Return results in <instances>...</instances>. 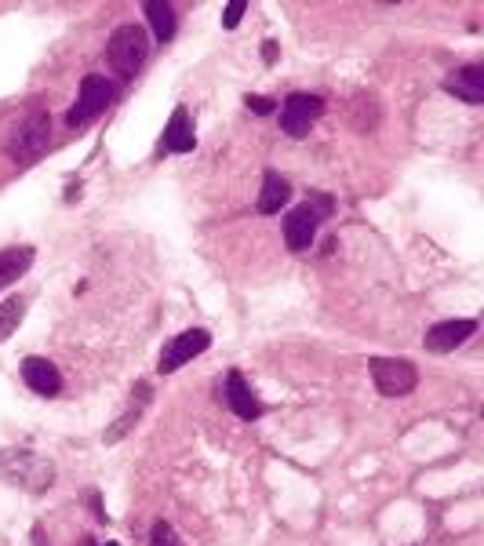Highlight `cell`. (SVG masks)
<instances>
[{
	"instance_id": "cell-1",
	"label": "cell",
	"mask_w": 484,
	"mask_h": 546,
	"mask_svg": "<svg viewBox=\"0 0 484 546\" xmlns=\"http://www.w3.org/2000/svg\"><path fill=\"white\" fill-rule=\"evenodd\" d=\"M0 481L22 488V492H48L55 481V466L30 448H4L0 452Z\"/></svg>"
},
{
	"instance_id": "cell-2",
	"label": "cell",
	"mask_w": 484,
	"mask_h": 546,
	"mask_svg": "<svg viewBox=\"0 0 484 546\" xmlns=\"http://www.w3.org/2000/svg\"><path fill=\"white\" fill-rule=\"evenodd\" d=\"M146 55H150V37H146L139 22H128L121 30H113L110 44H106V62L124 81H132L135 73L146 66Z\"/></svg>"
},
{
	"instance_id": "cell-3",
	"label": "cell",
	"mask_w": 484,
	"mask_h": 546,
	"mask_svg": "<svg viewBox=\"0 0 484 546\" xmlns=\"http://www.w3.org/2000/svg\"><path fill=\"white\" fill-rule=\"evenodd\" d=\"M332 215V197L328 193H313L310 201L295 204L292 212L284 215V241L292 252H306L317 237V226Z\"/></svg>"
},
{
	"instance_id": "cell-4",
	"label": "cell",
	"mask_w": 484,
	"mask_h": 546,
	"mask_svg": "<svg viewBox=\"0 0 484 546\" xmlns=\"http://www.w3.org/2000/svg\"><path fill=\"white\" fill-rule=\"evenodd\" d=\"M48 139H51V117L48 113H30V117L11 132L8 157L19 164V168H26V164L41 161L44 150H48Z\"/></svg>"
},
{
	"instance_id": "cell-5",
	"label": "cell",
	"mask_w": 484,
	"mask_h": 546,
	"mask_svg": "<svg viewBox=\"0 0 484 546\" xmlns=\"http://www.w3.org/2000/svg\"><path fill=\"white\" fill-rule=\"evenodd\" d=\"M368 372H372L375 386H379V394L383 397L412 394L415 383H419L415 364L404 361V357H372V361H368Z\"/></svg>"
},
{
	"instance_id": "cell-6",
	"label": "cell",
	"mask_w": 484,
	"mask_h": 546,
	"mask_svg": "<svg viewBox=\"0 0 484 546\" xmlns=\"http://www.w3.org/2000/svg\"><path fill=\"white\" fill-rule=\"evenodd\" d=\"M324 113V99L321 95H310V91H292L281 106V132L288 139H303L310 135V128L321 121Z\"/></svg>"
},
{
	"instance_id": "cell-7",
	"label": "cell",
	"mask_w": 484,
	"mask_h": 546,
	"mask_svg": "<svg viewBox=\"0 0 484 546\" xmlns=\"http://www.w3.org/2000/svg\"><path fill=\"white\" fill-rule=\"evenodd\" d=\"M110 99H113L110 81H106L102 73H88V77L81 81V91H77L73 110L66 113V124H70V128H84V124H91L102 110H106V106H110Z\"/></svg>"
},
{
	"instance_id": "cell-8",
	"label": "cell",
	"mask_w": 484,
	"mask_h": 546,
	"mask_svg": "<svg viewBox=\"0 0 484 546\" xmlns=\"http://www.w3.org/2000/svg\"><path fill=\"white\" fill-rule=\"evenodd\" d=\"M208 346H212V332H204V328H190V332L175 335L172 343H164L161 364H157V368H161L164 375L179 372L182 364H190L193 357H201Z\"/></svg>"
},
{
	"instance_id": "cell-9",
	"label": "cell",
	"mask_w": 484,
	"mask_h": 546,
	"mask_svg": "<svg viewBox=\"0 0 484 546\" xmlns=\"http://www.w3.org/2000/svg\"><path fill=\"white\" fill-rule=\"evenodd\" d=\"M474 332H477V321H470V317H463V321H441L426 332V350H430V354H452V350H459Z\"/></svg>"
},
{
	"instance_id": "cell-10",
	"label": "cell",
	"mask_w": 484,
	"mask_h": 546,
	"mask_svg": "<svg viewBox=\"0 0 484 546\" xmlns=\"http://www.w3.org/2000/svg\"><path fill=\"white\" fill-rule=\"evenodd\" d=\"M444 91L455 95V99L470 102V106H481L484 102V66L474 62V66H459V70L444 81Z\"/></svg>"
},
{
	"instance_id": "cell-11",
	"label": "cell",
	"mask_w": 484,
	"mask_h": 546,
	"mask_svg": "<svg viewBox=\"0 0 484 546\" xmlns=\"http://www.w3.org/2000/svg\"><path fill=\"white\" fill-rule=\"evenodd\" d=\"M22 379H26V386H30L33 394L41 397H55L62 390V375L48 357H26L22 361Z\"/></svg>"
},
{
	"instance_id": "cell-12",
	"label": "cell",
	"mask_w": 484,
	"mask_h": 546,
	"mask_svg": "<svg viewBox=\"0 0 484 546\" xmlns=\"http://www.w3.org/2000/svg\"><path fill=\"white\" fill-rule=\"evenodd\" d=\"M193 146H197V139H193L190 110H186V106H175L172 121H168V128H164V135H161V150L164 153H190Z\"/></svg>"
},
{
	"instance_id": "cell-13",
	"label": "cell",
	"mask_w": 484,
	"mask_h": 546,
	"mask_svg": "<svg viewBox=\"0 0 484 546\" xmlns=\"http://www.w3.org/2000/svg\"><path fill=\"white\" fill-rule=\"evenodd\" d=\"M226 401H230V408L241 415V419H259V415H263L259 397L252 394V386H248V379H244L241 372L226 375Z\"/></svg>"
},
{
	"instance_id": "cell-14",
	"label": "cell",
	"mask_w": 484,
	"mask_h": 546,
	"mask_svg": "<svg viewBox=\"0 0 484 546\" xmlns=\"http://www.w3.org/2000/svg\"><path fill=\"white\" fill-rule=\"evenodd\" d=\"M288 197H292V182L284 179L281 172H266L255 208H259V215H277L288 204Z\"/></svg>"
},
{
	"instance_id": "cell-15",
	"label": "cell",
	"mask_w": 484,
	"mask_h": 546,
	"mask_svg": "<svg viewBox=\"0 0 484 546\" xmlns=\"http://www.w3.org/2000/svg\"><path fill=\"white\" fill-rule=\"evenodd\" d=\"M33 259H37V252H33L30 244H19V248H4V252H0V292L19 281L22 273L33 266Z\"/></svg>"
},
{
	"instance_id": "cell-16",
	"label": "cell",
	"mask_w": 484,
	"mask_h": 546,
	"mask_svg": "<svg viewBox=\"0 0 484 546\" xmlns=\"http://www.w3.org/2000/svg\"><path fill=\"white\" fill-rule=\"evenodd\" d=\"M146 401H150V386L139 383V386H135V394H132V408H128V412H124L121 419H117V423L110 426V434H106V445H117V441H121V437L128 434V426H132L135 419H139V415L146 412Z\"/></svg>"
},
{
	"instance_id": "cell-17",
	"label": "cell",
	"mask_w": 484,
	"mask_h": 546,
	"mask_svg": "<svg viewBox=\"0 0 484 546\" xmlns=\"http://www.w3.org/2000/svg\"><path fill=\"white\" fill-rule=\"evenodd\" d=\"M146 19H150V26H153V37L157 41H172L175 37V8L172 4H164V0H146Z\"/></svg>"
},
{
	"instance_id": "cell-18",
	"label": "cell",
	"mask_w": 484,
	"mask_h": 546,
	"mask_svg": "<svg viewBox=\"0 0 484 546\" xmlns=\"http://www.w3.org/2000/svg\"><path fill=\"white\" fill-rule=\"evenodd\" d=\"M22 317H26V299L11 295V299H4V303H0V343H8L11 335L19 332Z\"/></svg>"
},
{
	"instance_id": "cell-19",
	"label": "cell",
	"mask_w": 484,
	"mask_h": 546,
	"mask_svg": "<svg viewBox=\"0 0 484 546\" xmlns=\"http://www.w3.org/2000/svg\"><path fill=\"white\" fill-rule=\"evenodd\" d=\"M150 546H182V539H179V532L168 525V521H157L153 532H150Z\"/></svg>"
},
{
	"instance_id": "cell-20",
	"label": "cell",
	"mask_w": 484,
	"mask_h": 546,
	"mask_svg": "<svg viewBox=\"0 0 484 546\" xmlns=\"http://www.w3.org/2000/svg\"><path fill=\"white\" fill-rule=\"evenodd\" d=\"M244 11H248V0H230L226 11H222V26H226V30H237L244 19Z\"/></svg>"
},
{
	"instance_id": "cell-21",
	"label": "cell",
	"mask_w": 484,
	"mask_h": 546,
	"mask_svg": "<svg viewBox=\"0 0 484 546\" xmlns=\"http://www.w3.org/2000/svg\"><path fill=\"white\" fill-rule=\"evenodd\" d=\"M244 106H248L252 113H259V117H266V113L277 110V102H273V99H263V95H248V99H244Z\"/></svg>"
},
{
	"instance_id": "cell-22",
	"label": "cell",
	"mask_w": 484,
	"mask_h": 546,
	"mask_svg": "<svg viewBox=\"0 0 484 546\" xmlns=\"http://www.w3.org/2000/svg\"><path fill=\"white\" fill-rule=\"evenodd\" d=\"M263 59L270 62V66H273V59H277V44H273V41L263 44Z\"/></svg>"
},
{
	"instance_id": "cell-23",
	"label": "cell",
	"mask_w": 484,
	"mask_h": 546,
	"mask_svg": "<svg viewBox=\"0 0 484 546\" xmlns=\"http://www.w3.org/2000/svg\"><path fill=\"white\" fill-rule=\"evenodd\" d=\"M81 546H95V543H91V539H84V543Z\"/></svg>"
},
{
	"instance_id": "cell-24",
	"label": "cell",
	"mask_w": 484,
	"mask_h": 546,
	"mask_svg": "<svg viewBox=\"0 0 484 546\" xmlns=\"http://www.w3.org/2000/svg\"><path fill=\"white\" fill-rule=\"evenodd\" d=\"M106 546H121V543H106Z\"/></svg>"
}]
</instances>
